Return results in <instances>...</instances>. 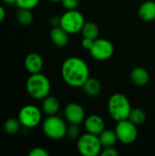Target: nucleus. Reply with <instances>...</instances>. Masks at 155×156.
<instances>
[{"instance_id": "nucleus-1", "label": "nucleus", "mask_w": 155, "mask_h": 156, "mask_svg": "<svg viewBox=\"0 0 155 156\" xmlns=\"http://www.w3.org/2000/svg\"><path fill=\"white\" fill-rule=\"evenodd\" d=\"M61 76L69 86L80 88L90 78L89 65L79 57H69L61 66Z\"/></svg>"}, {"instance_id": "nucleus-2", "label": "nucleus", "mask_w": 155, "mask_h": 156, "mask_svg": "<svg viewBox=\"0 0 155 156\" xmlns=\"http://www.w3.org/2000/svg\"><path fill=\"white\" fill-rule=\"evenodd\" d=\"M108 112L116 122L126 120L132 111V105L129 99L122 93L112 94L108 101Z\"/></svg>"}, {"instance_id": "nucleus-3", "label": "nucleus", "mask_w": 155, "mask_h": 156, "mask_svg": "<svg viewBox=\"0 0 155 156\" xmlns=\"http://www.w3.org/2000/svg\"><path fill=\"white\" fill-rule=\"evenodd\" d=\"M26 88L31 98L34 100H43L48 96L51 84L46 75L38 72L29 76L26 83Z\"/></svg>"}, {"instance_id": "nucleus-4", "label": "nucleus", "mask_w": 155, "mask_h": 156, "mask_svg": "<svg viewBox=\"0 0 155 156\" xmlns=\"http://www.w3.org/2000/svg\"><path fill=\"white\" fill-rule=\"evenodd\" d=\"M44 134L53 140H60L67 135L68 126L63 119L56 115L48 116L42 124Z\"/></svg>"}, {"instance_id": "nucleus-5", "label": "nucleus", "mask_w": 155, "mask_h": 156, "mask_svg": "<svg viewBox=\"0 0 155 156\" xmlns=\"http://www.w3.org/2000/svg\"><path fill=\"white\" fill-rule=\"evenodd\" d=\"M77 149L83 156H97L100 154L102 145L98 135L86 133L79 137Z\"/></svg>"}, {"instance_id": "nucleus-6", "label": "nucleus", "mask_w": 155, "mask_h": 156, "mask_svg": "<svg viewBox=\"0 0 155 156\" xmlns=\"http://www.w3.org/2000/svg\"><path fill=\"white\" fill-rule=\"evenodd\" d=\"M84 16L78 10H67L60 16L59 26L67 31L69 35L77 34L81 31L84 24H85Z\"/></svg>"}, {"instance_id": "nucleus-7", "label": "nucleus", "mask_w": 155, "mask_h": 156, "mask_svg": "<svg viewBox=\"0 0 155 156\" xmlns=\"http://www.w3.org/2000/svg\"><path fill=\"white\" fill-rule=\"evenodd\" d=\"M136 126L129 119L117 122L115 132L118 141L123 144H132L134 143L138 137V129Z\"/></svg>"}, {"instance_id": "nucleus-8", "label": "nucleus", "mask_w": 155, "mask_h": 156, "mask_svg": "<svg viewBox=\"0 0 155 156\" xmlns=\"http://www.w3.org/2000/svg\"><path fill=\"white\" fill-rule=\"evenodd\" d=\"M22 126L26 128L37 127L42 120V112L39 108L35 105L27 104L21 108L17 118Z\"/></svg>"}, {"instance_id": "nucleus-9", "label": "nucleus", "mask_w": 155, "mask_h": 156, "mask_svg": "<svg viewBox=\"0 0 155 156\" xmlns=\"http://www.w3.org/2000/svg\"><path fill=\"white\" fill-rule=\"evenodd\" d=\"M91 57L97 60H107L114 53L113 44L106 38H96L94 44L90 49Z\"/></svg>"}, {"instance_id": "nucleus-10", "label": "nucleus", "mask_w": 155, "mask_h": 156, "mask_svg": "<svg viewBox=\"0 0 155 156\" xmlns=\"http://www.w3.org/2000/svg\"><path fill=\"white\" fill-rule=\"evenodd\" d=\"M64 115L68 122L70 124H80L85 121L86 115L83 107L77 102L69 103L65 110Z\"/></svg>"}, {"instance_id": "nucleus-11", "label": "nucleus", "mask_w": 155, "mask_h": 156, "mask_svg": "<svg viewBox=\"0 0 155 156\" xmlns=\"http://www.w3.org/2000/svg\"><path fill=\"white\" fill-rule=\"evenodd\" d=\"M84 127L87 133L99 135L102 131L105 130V122L100 116L92 114L85 118Z\"/></svg>"}, {"instance_id": "nucleus-12", "label": "nucleus", "mask_w": 155, "mask_h": 156, "mask_svg": "<svg viewBox=\"0 0 155 156\" xmlns=\"http://www.w3.org/2000/svg\"><path fill=\"white\" fill-rule=\"evenodd\" d=\"M24 64H25L26 69L30 74H35V73H38L41 71L44 61H43L42 57L39 54L32 52V53L27 54V56L25 58Z\"/></svg>"}, {"instance_id": "nucleus-13", "label": "nucleus", "mask_w": 155, "mask_h": 156, "mask_svg": "<svg viewBox=\"0 0 155 156\" xmlns=\"http://www.w3.org/2000/svg\"><path fill=\"white\" fill-rule=\"evenodd\" d=\"M69 33L60 26L52 27L50 31V39L53 44L58 48H64L69 43Z\"/></svg>"}, {"instance_id": "nucleus-14", "label": "nucleus", "mask_w": 155, "mask_h": 156, "mask_svg": "<svg viewBox=\"0 0 155 156\" xmlns=\"http://www.w3.org/2000/svg\"><path fill=\"white\" fill-rule=\"evenodd\" d=\"M131 80L136 86L143 87L148 84L150 75L143 67H136L131 72Z\"/></svg>"}, {"instance_id": "nucleus-15", "label": "nucleus", "mask_w": 155, "mask_h": 156, "mask_svg": "<svg viewBox=\"0 0 155 156\" xmlns=\"http://www.w3.org/2000/svg\"><path fill=\"white\" fill-rule=\"evenodd\" d=\"M138 15L143 21L151 22L155 20V2L154 1H145L143 2L139 9Z\"/></svg>"}, {"instance_id": "nucleus-16", "label": "nucleus", "mask_w": 155, "mask_h": 156, "mask_svg": "<svg viewBox=\"0 0 155 156\" xmlns=\"http://www.w3.org/2000/svg\"><path fill=\"white\" fill-rule=\"evenodd\" d=\"M60 108V102L58 98L54 96H47L43 99L42 111L48 116L56 115Z\"/></svg>"}, {"instance_id": "nucleus-17", "label": "nucleus", "mask_w": 155, "mask_h": 156, "mask_svg": "<svg viewBox=\"0 0 155 156\" xmlns=\"http://www.w3.org/2000/svg\"><path fill=\"white\" fill-rule=\"evenodd\" d=\"M99 139L100 141V144L102 147H111L114 146V144L118 142V137L116 134L115 130H104L102 131L99 135Z\"/></svg>"}, {"instance_id": "nucleus-18", "label": "nucleus", "mask_w": 155, "mask_h": 156, "mask_svg": "<svg viewBox=\"0 0 155 156\" xmlns=\"http://www.w3.org/2000/svg\"><path fill=\"white\" fill-rule=\"evenodd\" d=\"M82 88L85 93L90 96H97L101 91L100 82L98 80L93 79V78H89L83 84Z\"/></svg>"}, {"instance_id": "nucleus-19", "label": "nucleus", "mask_w": 155, "mask_h": 156, "mask_svg": "<svg viewBox=\"0 0 155 156\" xmlns=\"http://www.w3.org/2000/svg\"><path fill=\"white\" fill-rule=\"evenodd\" d=\"M81 34L83 37H89L91 39H96L99 37V27L95 22L89 21L85 22L82 29H81Z\"/></svg>"}, {"instance_id": "nucleus-20", "label": "nucleus", "mask_w": 155, "mask_h": 156, "mask_svg": "<svg viewBox=\"0 0 155 156\" xmlns=\"http://www.w3.org/2000/svg\"><path fill=\"white\" fill-rule=\"evenodd\" d=\"M16 17L17 22L22 26H29L34 19V16L30 9L18 8L16 13Z\"/></svg>"}, {"instance_id": "nucleus-21", "label": "nucleus", "mask_w": 155, "mask_h": 156, "mask_svg": "<svg viewBox=\"0 0 155 156\" xmlns=\"http://www.w3.org/2000/svg\"><path fill=\"white\" fill-rule=\"evenodd\" d=\"M20 126H22V125H21V123H20L18 119L9 118L4 123V130H5V132L7 134L15 135V134H16L19 132Z\"/></svg>"}, {"instance_id": "nucleus-22", "label": "nucleus", "mask_w": 155, "mask_h": 156, "mask_svg": "<svg viewBox=\"0 0 155 156\" xmlns=\"http://www.w3.org/2000/svg\"><path fill=\"white\" fill-rule=\"evenodd\" d=\"M128 119L131 122H132L134 124L140 125V124H143L145 122V120H146V113H145V112L143 110H142L140 108L132 109L131 113H130Z\"/></svg>"}, {"instance_id": "nucleus-23", "label": "nucleus", "mask_w": 155, "mask_h": 156, "mask_svg": "<svg viewBox=\"0 0 155 156\" xmlns=\"http://www.w3.org/2000/svg\"><path fill=\"white\" fill-rule=\"evenodd\" d=\"M39 3V0H16V6L18 8H25V9H33L35 8Z\"/></svg>"}, {"instance_id": "nucleus-24", "label": "nucleus", "mask_w": 155, "mask_h": 156, "mask_svg": "<svg viewBox=\"0 0 155 156\" xmlns=\"http://www.w3.org/2000/svg\"><path fill=\"white\" fill-rule=\"evenodd\" d=\"M67 136L70 139V140H76L79 139V128L78 124H70L68 127L67 130Z\"/></svg>"}, {"instance_id": "nucleus-25", "label": "nucleus", "mask_w": 155, "mask_h": 156, "mask_svg": "<svg viewBox=\"0 0 155 156\" xmlns=\"http://www.w3.org/2000/svg\"><path fill=\"white\" fill-rule=\"evenodd\" d=\"M62 5L67 10L76 9L79 5V0H62Z\"/></svg>"}, {"instance_id": "nucleus-26", "label": "nucleus", "mask_w": 155, "mask_h": 156, "mask_svg": "<svg viewBox=\"0 0 155 156\" xmlns=\"http://www.w3.org/2000/svg\"><path fill=\"white\" fill-rule=\"evenodd\" d=\"M29 156H48V153L42 147H35L29 152Z\"/></svg>"}, {"instance_id": "nucleus-27", "label": "nucleus", "mask_w": 155, "mask_h": 156, "mask_svg": "<svg viewBox=\"0 0 155 156\" xmlns=\"http://www.w3.org/2000/svg\"><path fill=\"white\" fill-rule=\"evenodd\" d=\"M100 155L102 156H117L119 155V152L113 147H105L104 150H101Z\"/></svg>"}, {"instance_id": "nucleus-28", "label": "nucleus", "mask_w": 155, "mask_h": 156, "mask_svg": "<svg viewBox=\"0 0 155 156\" xmlns=\"http://www.w3.org/2000/svg\"><path fill=\"white\" fill-rule=\"evenodd\" d=\"M94 40L95 39H91L89 37H83V39L81 40V46L83 47V48L90 50L94 44Z\"/></svg>"}, {"instance_id": "nucleus-29", "label": "nucleus", "mask_w": 155, "mask_h": 156, "mask_svg": "<svg viewBox=\"0 0 155 156\" xmlns=\"http://www.w3.org/2000/svg\"><path fill=\"white\" fill-rule=\"evenodd\" d=\"M60 23V16H53L50 19V25L55 27H58Z\"/></svg>"}, {"instance_id": "nucleus-30", "label": "nucleus", "mask_w": 155, "mask_h": 156, "mask_svg": "<svg viewBox=\"0 0 155 156\" xmlns=\"http://www.w3.org/2000/svg\"><path fill=\"white\" fill-rule=\"evenodd\" d=\"M5 8L0 5V23L5 19Z\"/></svg>"}, {"instance_id": "nucleus-31", "label": "nucleus", "mask_w": 155, "mask_h": 156, "mask_svg": "<svg viewBox=\"0 0 155 156\" xmlns=\"http://www.w3.org/2000/svg\"><path fill=\"white\" fill-rule=\"evenodd\" d=\"M5 4H6V5H16V0H2Z\"/></svg>"}, {"instance_id": "nucleus-32", "label": "nucleus", "mask_w": 155, "mask_h": 156, "mask_svg": "<svg viewBox=\"0 0 155 156\" xmlns=\"http://www.w3.org/2000/svg\"><path fill=\"white\" fill-rule=\"evenodd\" d=\"M49 1H51V2H61L62 0H49Z\"/></svg>"}]
</instances>
